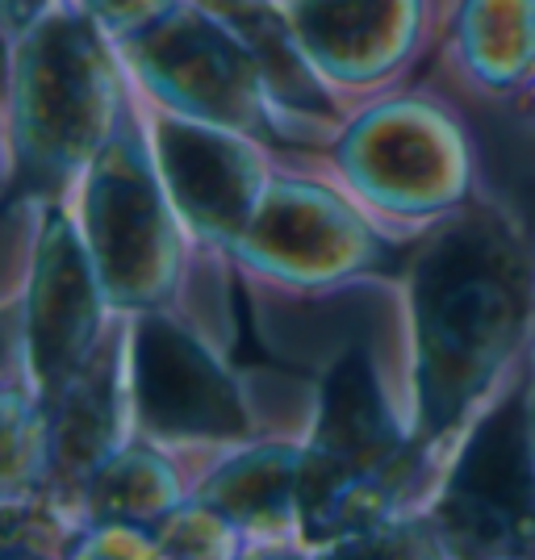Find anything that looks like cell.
Instances as JSON below:
<instances>
[{
	"mask_svg": "<svg viewBox=\"0 0 535 560\" xmlns=\"http://www.w3.org/2000/svg\"><path fill=\"white\" fill-rule=\"evenodd\" d=\"M419 431L447 435L489 389L532 314L523 243L493 213H461L415 259Z\"/></svg>",
	"mask_w": 535,
	"mask_h": 560,
	"instance_id": "obj_1",
	"label": "cell"
},
{
	"mask_svg": "<svg viewBox=\"0 0 535 560\" xmlns=\"http://www.w3.org/2000/svg\"><path fill=\"white\" fill-rule=\"evenodd\" d=\"M402 481V435L376 389L364 351L335 360L323 385L314 440L302 452L298 506L305 536L344 539L385 518V498Z\"/></svg>",
	"mask_w": 535,
	"mask_h": 560,
	"instance_id": "obj_2",
	"label": "cell"
},
{
	"mask_svg": "<svg viewBox=\"0 0 535 560\" xmlns=\"http://www.w3.org/2000/svg\"><path fill=\"white\" fill-rule=\"evenodd\" d=\"M18 142L30 167L47 176H71L93 164L109 142L117 109L114 68L96 30L84 18H47L30 25L18 55Z\"/></svg>",
	"mask_w": 535,
	"mask_h": 560,
	"instance_id": "obj_3",
	"label": "cell"
},
{
	"mask_svg": "<svg viewBox=\"0 0 535 560\" xmlns=\"http://www.w3.org/2000/svg\"><path fill=\"white\" fill-rule=\"evenodd\" d=\"M435 532L452 552L527 557L535 552V401L519 385L473 431L435 506Z\"/></svg>",
	"mask_w": 535,
	"mask_h": 560,
	"instance_id": "obj_4",
	"label": "cell"
},
{
	"mask_svg": "<svg viewBox=\"0 0 535 560\" xmlns=\"http://www.w3.org/2000/svg\"><path fill=\"white\" fill-rule=\"evenodd\" d=\"M163 180V176H160ZM139 142L109 139L89 172V256L109 302L151 305L176 277V234L160 188Z\"/></svg>",
	"mask_w": 535,
	"mask_h": 560,
	"instance_id": "obj_5",
	"label": "cell"
},
{
	"mask_svg": "<svg viewBox=\"0 0 535 560\" xmlns=\"http://www.w3.org/2000/svg\"><path fill=\"white\" fill-rule=\"evenodd\" d=\"M139 75L181 117L256 130L264 117V75L243 34L201 9H167L130 38Z\"/></svg>",
	"mask_w": 535,
	"mask_h": 560,
	"instance_id": "obj_6",
	"label": "cell"
},
{
	"mask_svg": "<svg viewBox=\"0 0 535 560\" xmlns=\"http://www.w3.org/2000/svg\"><path fill=\"white\" fill-rule=\"evenodd\" d=\"M130 401L139 427L155 440L247 435L234 376L163 314H142L130 330Z\"/></svg>",
	"mask_w": 535,
	"mask_h": 560,
	"instance_id": "obj_7",
	"label": "cell"
},
{
	"mask_svg": "<svg viewBox=\"0 0 535 560\" xmlns=\"http://www.w3.org/2000/svg\"><path fill=\"white\" fill-rule=\"evenodd\" d=\"M234 252L280 280H335L385 259L381 234L318 185H268Z\"/></svg>",
	"mask_w": 535,
	"mask_h": 560,
	"instance_id": "obj_8",
	"label": "cell"
},
{
	"mask_svg": "<svg viewBox=\"0 0 535 560\" xmlns=\"http://www.w3.org/2000/svg\"><path fill=\"white\" fill-rule=\"evenodd\" d=\"M344 164L369 201L397 213L440 210L465 185L456 130L419 101L376 109L348 139Z\"/></svg>",
	"mask_w": 535,
	"mask_h": 560,
	"instance_id": "obj_9",
	"label": "cell"
},
{
	"mask_svg": "<svg viewBox=\"0 0 535 560\" xmlns=\"http://www.w3.org/2000/svg\"><path fill=\"white\" fill-rule=\"evenodd\" d=\"M101 293L105 289L89 247L71 231V222L50 218L25 302V355L43 406L63 394L71 376L96 355Z\"/></svg>",
	"mask_w": 535,
	"mask_h": 560,
	"instance_id": "obj_10",
	"label": "cell"
},
{
	"mask_svg": "<svg viewBox=\"0 0 535 560\" xmlns=\"http://www.w3.org/2000/svg\"><path fill=\"white\" fill-rule=\"evenodd\" d=\"M155 147L163 188L193 231L226 243L247 231L268 180L259 155L239 139V130L197 117H172L160 121Z\"/></svg>",
	"mask_w": 535,
	"mask_h": 560,
	"instance_id": "obj_11",
	"label": "cell"
},
{
	"mask_svg": "<svg viewBox=\"0 0 535 560\" xmlns=\"http://www.w3.org/2000/svg\"><path fill=\"white\" fill-rule=\"evenodd\" d=\"M289 18L310 63L364 84L410 50L419 0H293Z\"/></svg>",
	"mask_w": 535,
	"mask_h": 560,
	"instance_id": "obj_12",
	"label": "cell"
},
{
	"mask_svg": "<svg viewBox=\"0 0 535 560\" xmlns=\"http://www.w3.org/2000/svg\"><path fill=\"white\" fill-rule=\"evenodd\" d=\"M114 351H96L93 360L71 376V385L47 406L43 447L63 481H89L96 468L114 456L117 435V381Z\"/></svg>",
	"mask_w": 535,
	"mask_h": 560,
	"instance_id": "obj_13",
	"label": "cell"
},
{
	"mask_svg": "<svg viewBox=\"0 0 535 560\" xmlns=\"http://www.w3.org/2000/svg\"><path fill=\"white\" fill-rule=\"evenodd\" d=\"M298 477H302V452L284 444L252 447L234 456L201 486L197 502L222 511L231 523L247 532L284 536L289 527H302L298 506Z\"/></svg>",
	"mask_w": 535,
	"mask_h": 560,
	"instance_id": "obj_14",
	"label": "cell"
},
{
	"mask_svg": "<svg viewBox=\"0 0 535 560\" xmlns=\"http://www.w3.org/2000/svg\"><path fill=\"white\" fill-rule=\"evenodd\" d=\"M461 50L493 89L523 80L535 59V0H468Z\"/></svg>",
	"mask_w": 535,
	"mask_h": 560,
	"instance_id": "obj_15",
	"label": "cell"
},
{
	"mask_svg": "<svg viewBox=\"0 0 535 560\" xmlns=\"http://www.w3.org/2000/svg\"><path fill=\"white\" fill-rule=\"evenodd\" d=\"M89 511L93 518H121V523L167 518L176 511V472L155 452L142 447L114 452L89 477Z\"/></svg>",
	"mask_w": 535,
	"mask_h": 560,
	"instance_id": "obj_16",
	"label": "cell"
},
{
	"mask_svg": "<svg viewBox=\"0 0 535 560\" xmlns=\"http://www.w3.org/2000/svg\"><path fill=\"white\" fill-rule=\"evenodd\" d=\"M239 523H231L222 511L206 502L197 506H176L160 527V552L172 557H234L239 552Z\"/></svg>",
	"mask_w": 535,
	"mask_h": 560,
	"instance_id": "obj_17",
	"label": "cell"
},
{
	"mask_svg": "<svg viewBox=\"0 0 535 560\" xmlns=\"http://www.w3.org/2000/svg\"><path fill=\"white\" fill-rule=\"evenodd\" d=\"M96 22L114 34H126L135 38L139 30H147L151 22H160L163 13L172 9V0H80Z\"/></svg>",
	"mask_w": 535,
	"mask_h": 560,
	"instance_id": "obj_18",
	"label": "cell"
},
{
	"mask_svg": "<svg viewBox=\"0 0 535 560\" xmlns=\"http://www.w3.org/2000/svg\"><path fill=\"white\" fill-rule=\"evenodd\" d=\"M43 4H47V0H4V13H9L13 34H25V22L34 25V18H38Z\"/></svg>",
	"mask_w": 535,
	"mask_h": 560,
	"instance_id": "obj_19",
	"label": "cell"
},
{
	"mask_svg": "<svg viewBox=\"0 0 535 560\" xmlns=\"http://www.w3.org/2000/svg\"><path fill=\"white\" fill-rule=\"evenodd\" d=\"M532 401H535V376H532Z\"/></svg>",
	"mask_w": 535,
	"mask_h": 560,
	"instance_id": "obj_20",
	"label": "cell"
},
{
	"mask_svg": "<svg viewBox=\"0 0 535 560\" xmlns=\"http://www.w3.org/2000/svg\"><path fill=\"white\" fill-rule=\"evenodd\" d=\"M532 192H535V188H532Z\"/></svg>",
	"mask_w": 535,
	"mask_h": 560,
	"instance_id": "obj_21",
	"label": "cell"
}]
</instances>
